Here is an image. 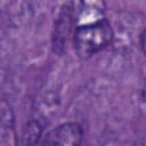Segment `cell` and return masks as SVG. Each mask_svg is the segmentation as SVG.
Listing matches in <instances>:
<instances>
[{"mask_svg":"<svg viewBox=\"0 0 146 146\" xmlns=\"http://www.w3.org/2000/svg\"><path fill=\"white\" fill-rule=\"evenodd\" d=\"M113 39V30L110 22L105 18L78 26L73 32V46L76 55L88 58L104 48Z\"/></svg>","mask_w":146,"mask_h":146,"instance_id":"cell-1","label":"cell"},{"mask_svg":"<svg viewBox=\"0 0 146 146\" xmlns=\"http://www.w3.org/2000/svg\"><path fill=\"white\" fill-rule=\"evenodd\" d=\"M83 138V130L80 124L68 122L60 124L42 137L41 144L46 145H79Z\"/></svg>","mask_w":146,"mask_h":146,"instance_id":"cell-2","label":"cell"},{"mask_svg":"<svg viewBox=\"0 0 146 146\" xmlns=\"http://www.w3.org/2000/svg\"><path fill=\"white\" fill-rule=\"evenodd\" d=\"M72 31V13L68 8H63L62 13L59 14L55 29H54V36H52V44L54 49L58 51V48L63 49L65 47L66 41Z\"/></svg>","mask_w":146,"mask_h":146,"instance_id":"cell-3","label":"cell"},{"mask_svg":"<svg viewBox=\"0 0 146 146\" xmlns=\"http://www.w3.org/2000/svg\"><path fill=\"white\" fill-rule=\"evenodd\" d=\"M144 31L141 32V34H140V46H141V49H143V51H144Z\"/></svg>","mask_w":146,"mask_h":146,"instance_id":"cell-4","label":"cell"}]
</instances>
